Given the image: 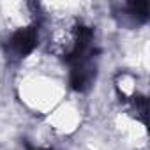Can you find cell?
Masks as SVG:
<instances>
[{"label":"cell","instance_id":"1","mask_svg":"<svg viewBox=\"0 0 150 150\" xmlns=\"http://www.w3.org/2000/svg\"><path fill=\"white\" fill-rule=\"evenodd\" d=\"M94 32L76 18H65L53 25L48 35V51L71 62L92 48Z\"/></svg>","mask_w":150,"mask_h":150},{"label":"cell","instance_id":"3","mask_svg":"<svg viewBox=\"0 0 150 150\" xmlns=\"http://www.w3.org/2000/svg\"><path fill=\"white\" fill-rule=\"evenodd\" d=\"M37 41H39V32H37L35 25L20 28L4 42V53L13 62L21 60L35 50Z\"/></svg>","mask_w":150,"mask_h":150},{"label":"cell","instance_id":"2","mask_svg":"<svg viewBox=\"0 0 150 150\" xmlns=\"http://www.w3.org/2000/svg\"><path fill=\"white\" fill-rule=\"evenodd\" d=\"M96 53H97V50L90 48L88 51H85L80 57L71 60V78H69V83H71L72 90L85 92L96 81V74H97V65H96V60H94Z\"/></svg>","mask_w":150,"mask_h":150},{"label":"cell","instance_id":"4","mask_svg":"<svg viewBox=\"0 0 150 150\" xmlns=\"http://www.w3.org/2000/svg\"><path fill=\"white\" fill-rule=\"evenodd\" d=\"M148 2H127L122 6L120 13L115 16L120 18V23L129 25V27H138L146 23L148 20Z\"/></svg>","mask_w":150,"mask_h":150},{"label":"cell","instance_id":"5","mask_svg":"<svg viewBox=\"0 0 150 150\" xmlns=\"http://www.w3.org/2000/svg\"><path fill=\"white\" fill-rule=\"evenodd\" d=\"M125 104L129 106V111L132 113V117H136L139 122H143L146 125V118H148V101H146V96L136 94L134 97L125 101Z\"/></svg>","mask_w":150,"mask_h":150}]
</instances>
